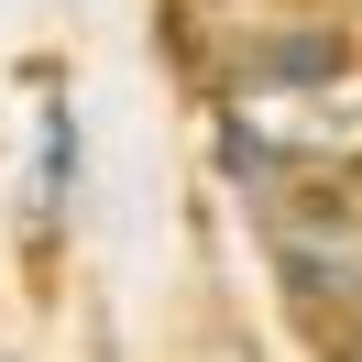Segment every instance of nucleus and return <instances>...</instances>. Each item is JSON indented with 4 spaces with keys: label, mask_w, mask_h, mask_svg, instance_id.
<instances>
[{
    "label": "nucleus",
    "mask_w": 362,
    "mask_h": 362,
    "mask_svg": "<svg viewBox=\"0 0 362 362\" xmlns=\"http://www.w3.org/2000/svg\"><path fill=\"white\" fill-rule=\"evenodd\" d=\"M220 143L252 176H351L362 165V77H340L329 55L242 66L220 99Z\"/></svg>",
    "instance_id": "nucleus-1"
},
{
    "label": "nucleus",
    "mask_w": 362,
    "mask_h": 362,
    "mask_svg": "<svg viewBox=\"0 0 362 362\" xmlns=\"http://www.w3.org/2000/svg\"><path fill=\"white\" fill-rule=\"evenodd\" d=\"M274 274L308 318H362V209H340V198L274 209Z\"/></svg>",
    "instance_id": "nucleus-2"
},
{
    "label": "nucleus",
    "mask_w": 362,
    "mask_h": 362,
    "mask_svg": "<svg viewBox=\"0 0 362 362\" xmlns=\"http://www.w3.org/2000/svg\"><path fill=\"white\" fill-rule=\"evenodd\" d=\"M340 362H362V318H351V340H340Z\"/></svg>",
    "instance_id": "nucleus-3"
}]
</instances>
